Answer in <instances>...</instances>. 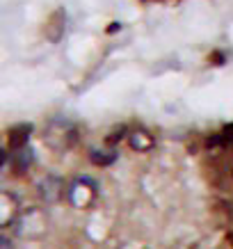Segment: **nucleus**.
I'll return each instance as SVG.
<instances>
[{"mask_svg": "<svg viewBox=\"0 0 233 249\" xmlns=\"http://www.w3.org/2000/svg\"><path fill=\"white\" fill-rule=\"evenodd\" d=\"M90 160H91V165H98V167H108V165H112L114 160H117V153H108V151H91L90 153Z\"/></svg>", "mask_w": 233, "mask_h": 249, "instance_id": "obj_2", "label": "nucleus"}, {"mask_svg": "<svg viewBox=\"0 0 233 249\" xmlns=\"http://www.w3.org/2000/svg\"><path fill=\"white\" fill-rule=\"evenodd\" d=\"M5 162H7V151H5V149H0V169H2Z\"/></svg>", "mask_w": 233, "mask_h": 249, "instance_id": "obj_6", "label": "nucleus"}, {"mask_svg": "<svg viewBox=\"0 0 233 249\" xmlns=\"http://www.w3.org/2000/svg\"><path fill=\"white\" fill-rule=\"evenodd\" d=\"M222 135H224V140H226V142H233V124H229V126H226V128H224V133H222Z\"/></svg>", "mask_w": 233, "mask_h": 249, "instance_id": "obj_5", "label": "nucleus"}, {"mask_svg": "<svg viewBox=\"0 0 233 249\" xmlns=\"http://www.w3.org/2000/svg\"><path fill=\"white\" fill-rule=\"evenodd\" d=\"M128 142H130V146H133V149L142 151V149H149L151 144H153V140H151L146 133H133V135L128 137Z\"/></svg>", "mask_w": 233, "mask_h": 249, "instance_id": "obj_3", "label": "nucleus"}, {"mask_svg": "<svg viewBox=\"0 0 233 249\" xmlns=\"http://www.w3.org/2000/svg\"><path fill=\"white\" fill-rule=\"evenodd\" d=\"M30 162H32V151L30 149H25V146H21V151H18V156H16V172L23 174L25 169H28Z\"/></svg>", "mask_w": 233, "mask_h": 249, "instance_id": "obj_4", "label": "nucleus"}, {"mask_svg": "<svg viewBox=\"0 0 233 249\" xmlns=\"http://www.w3.org/2000/svg\"><path fill=\"white\" fill-rule=\"evenodd\" d=\"M30 133H32L30 126H18V128L12 130V133H9V144H12V149H21V146H25Z\"/></svg>", "mask_w": 233, "mask_h": 249, "instance_id": "obj_1", "label": "nucleus"}]
</instances>
